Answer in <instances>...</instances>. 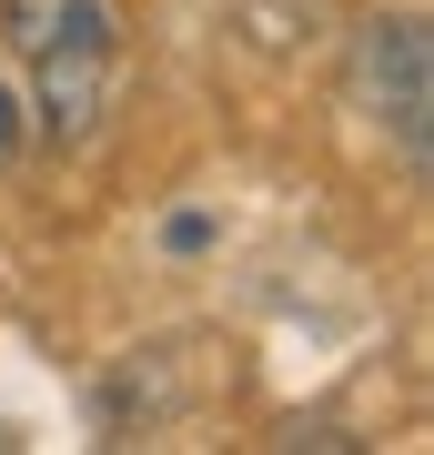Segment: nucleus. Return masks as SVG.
<instances>
[{
  "label": "nucleus",
  "instance_id": "423d86ee",
  "mask_svg": "<svg viewBox=\"0 0 434 455\" xmlns=\"http://www.w3.org/2000/svg\"><path fill=\"white\" fill-rule=\"evenodd\" d=\"M11 163H20V101L0 92V172H11Z\"/></svg>",
  "mask_w": 434,
  "mask_h": 455
},
{
  "label": "nucleus",
  "instance_id": "7ed1b4c3",
  "mask_svg": "<svg viewBox=\"0 0 434 455\" xmlns=\"http://www.w3.org/2000/svg\"><path fill=\"white\" fill-rule=\"evenodd\" d=\"M112 61L122 41H61L41 51V132L51 142H91L101 112H112Z\"/></svg>",
  "mask_w": 434,
  "mask_h": 455
},
{
  "label": "nucleus",
  "instance_id": "f03ea898",
  "mask_svg": "<svg viewBox=\"0 0 434 455\" xmlns=\"http://www.w3.org/2000/svg\"><path fill=\"white\" fill-rule=\"evenodd\" d=\"M212 374H223V355H212V344H152V355H131L112 385H101V425H131V415L162 425V415L202 405Z\"/></svg>",
  "mask_w": 434,
  "mask_h": 455
},
{
  "label": "nucleus",
  "instance_id": "f257e3e1",
  "mask_svg": "<svg viewBox=\"0 0 434 455\" xmlns=\"http://www.w3.org/2000/svg\"><path fill=\"white\" fill-rule=\"evenodd\" d=\"M354 112H374L404 142V163H424V122H434V31L414 11H384L354 31Z\"/></svg>",
  "mask_w": 434,
  "mask_h": 455
},
{
  "label": "nucleus",
  "instance_id": "39448f33",
  "mask_svg": "<svg viewBox=\"0 0 434 455\" xmlns=\"http://www.w3.org/2000/svg\"><path fill=\"white\" fill-rule=\"evenodd\" d=\"M323 20H334V0H242V41L253 51H313L323 41Z\"/></svg>",
  "mask_w": 434,
  "mask_h": 455
},
{
  "label": "nucleus",
  "instance_id": "20e7f679",
  "mask_svg": "<svg viewBox=\"0 0 434 455\" xmlns=\"http://www.w3.org/2000/svg\"><path fill=\"white\" fill-rule=\"evenodd\" d=\"M0 41L41 61L61 41H122V31H112V0H0Z\"/></svg>",
  "mask_w": 434,
  "mask_h": 455
}]
</instances>
